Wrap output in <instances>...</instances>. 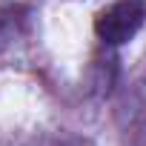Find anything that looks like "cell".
<instances>
[{
  "mask_svg": "<svg viewBox=\"0 0 146 146\" xmlns=\"http://www.w3.org/2000/svg\"><path fill=\"white\" fill-rule=\"evenodd\" d=\"M143 20H146V6L140 0H117L95 17V35L109 46H120L140 32Z\"/></svg>",
  "mask_w": 146,
  "mask_h": 146,
  "instance_id": "1",
  "label": "cell"
}]
</instances>
